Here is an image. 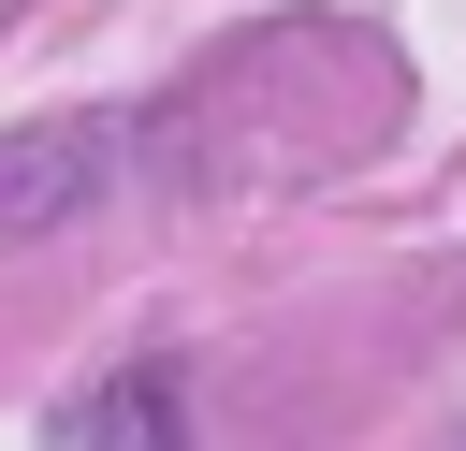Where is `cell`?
I'll return each mask as SVG.
<instances>
[{"label":"cell","instance_id":"cell-2","mask_svg":"<svg viewBox=\"0 0 466 451\" xmlns=\"http://www.w3.org/2000/svg\"><path fill=\"white\" fill-rule=\"evenodd\" d=\"M102 116H73V131H15L0 145V233H29V218H73L87 189H102Z\"/></svg>","mask_w":466,"mask_h":451},{"label":"cell","instance_id":"cell-1","mask_svg":"<svg viewBox=\"0 0 466 451\" xmlns=\"http://www.w3.org/2000/svg\"><path fill=\"white\" fill-rule=\"evenodd\" d=\"M44 451H189V393H175V364H116L102 393H73V407L44 422Z\"/></svg>","mask_w":466,"mask_h":451}]
</instances>
